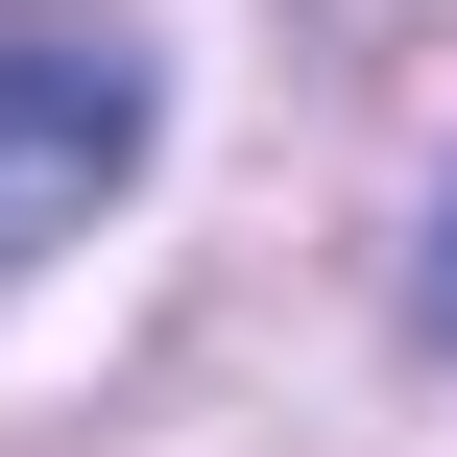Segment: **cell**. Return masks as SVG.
Masks as SVG:
<instances>
[{"label": "cell", "instance_id": "cell-2", "mask_svg": "<svg viewBox=\"0 0 457 457\" xmlns=\"http://www.w3.org/2000/svg\"><path fill=\"white\" fill-rule=\"evenodd\" d=\"M434 337H457V193H434Z\"/></svg>", "mask_w": 457, "mask_h": 457}, {"label": "cell", "instance_id": "cell-1", "mask_svg": "<svg viewBox=\"0 0 457 457\" xmlns=\"http://www.w3.org/2000/svg\"><path fill=\"white\" fill-rule=\"evenodd\" d=\"M145 120H169V72H145L96 0H0V289L145 169Z\"/></svg>", "mask_w": 457, "mask_h": 457}]
</instances>
